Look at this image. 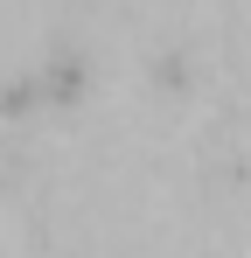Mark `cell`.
<instances>
[]
</instances>
